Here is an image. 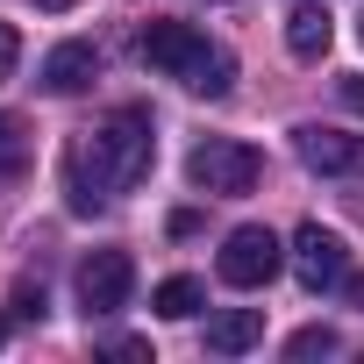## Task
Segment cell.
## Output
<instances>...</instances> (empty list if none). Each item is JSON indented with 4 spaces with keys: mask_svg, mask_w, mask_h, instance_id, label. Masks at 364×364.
Segmentation results:
<instances>
[{
    "mask_svg": "<svg viewBox=\"0 0 364 364\" xmlns=\"http://www.w3.org/2000/svg\"><path fill=\"white\" fill-rule=\"evenodd\" d=\"M293 150L321 178H357L364 171V136H343V129H321V122H300L293 129Z\"/></svg>",
    "mask_w": 364,
    "mask_h": 364,
    "instance_id": "obj_7",
    "label": "cell"
},
{
    "mask_svg": "<svg viewBox=\"0 0 364 364\" xmlns=\"http://www.w3.org/2000/svg\"><path fill=\"white\" fill-rule=\"evenodd\" d=\"M150 307H157L164 321H186V314H200V307H208V286H200V279H186V272H178V279H164V286L150 293Z\"/></svg>",
    "mask_w": 364,
    "mask_h": 364,
    "instance_id": "obj_11",
    "label": "cell"
},
{
    "mask_svg": "<svg viewBox=\"0 0 364 364\" xmlns=\"http://www.w3.org/2000/svg\"><path fill=\"white\" fill-rule=\"evenodd\" d=\"M343 300H350V307H364V279H350V272H343Z\"/></svg>",
    "mask_w": 364,
    "mask_h": 364,
    "instance_id": "obj_17",
    "label": "cell"
},
{
    "mask_svg": "<svg viewBox=\"0 0 364 364\" xmlns=\"http://www.w3.org/2000/svg\"><path fill=\"white\" fill-rule=\"evenodd\" d=\"M343 272H350V243L321 222H300L293 229V279L307 293H328V286H343Z\"/></svg>",
    "mask_w": 364,
    "mask_h": 364,
    "instance_id": "obj_6",
    "label": "cell"
},
{
    "mask_svg": "<svg viewBox=\"0 0 364 364\" xmlns=\"http://www.w3.org/2000/svg\"><path fill=\"white\" fill-rule=\"evenodd\" d=\"M36 8H50V15H58V8H72V0H36Z\"/></svg>",
    "mask_w": 364,
    "mask_h": 364,
    "instance_id": "obj_18",
    "label": "cell"
},
{
    "mask_svg": "<svg viewBox=\"0 0 364 364\" xmlns=\"http://www.w3.org/2000/svg\"><path fill=\"white\" fill-rule=\"evenodd\" d=\"M0 343H8V321H0Z\"/></svg>",
    "mask_w": 364,
    "mask_h": 364,
    "instance_id": "obj_19",
    "label": "cell"
},
{
    "mask_svg": "<svg viewBox=\"0 0 364 364\" xmlns=\"http://www.w3.org/2000/svg\"><path fill=\"white\" fill-rule=\"evenodd\" d=\"M15 314H22V321H43V286L22 279V286H15Z\"/></svg>",
    "mask_w": 364,
    "mask_h": 364,
    "instance_id": "obj_15",
    "label": "cell"
},
{
    "mask_svg": "<svg viewBox=\"0 0 364 364\" xmlns=\"http://www.w3.org/2000/svg\"><path fill=\"white\" fill-rule=\"evenodd\" d=\"M257 343H264V307H229L208 321V350H222V357H243Z\"/></svg>",
    "mask_w": 364,
    "mask_h": 364,
    "instance_id": "obj_10",
    "label": "cell"
},
{
    "mask_svg": "<svg viewBox=\"0 0 364 364\" xmlns=\"http://www.w3.org/2000/svg\"><path fill=\"white\" fill-rule=\"evenodd\" d=\"M328 350H336V328H300L286 343V357H328Z\"/></svg>",
    "mask_w": 364,
    "mask_h": 364,
    "instance_id": "obj_13",
    "label": "cell"
},
{
    "mask_svg": "<svg viewBox=\"0 0 364 364\" xmlns=\"http://www.w3.org/2000/svg\"><path fill=\"white\" fill-rule=\"evenodd\" d=\"M336 43V22H328V8H314V0H300V8L286 15V50L300 58V65H314L321 50Z\"/></svg>",
    "mask_w": 364,
    "mask_h": 364,
    "instance_id": "obj_9",
    "label": "cell"
},
{
    "mask_svg": "<svg viewBox=\"0 0 364 364\" xmlns=\"http://www.w3.org/2000/svg\"><path fill=\"white\" fill-rule=\"evenodd\" d=\"M136 50H143L150 72L178 79V86L200 93V100H229V86H236V58H229L222 43H208L193 22H150Z\"/></svg>",
    "mask_w": 364,
    "mask_h": 364,
    "instance_id": "obj_2",
    "label": "cell"
},
{
    "mask_svg": "<svg viewBox=\"0 0 364 364\" xmlns=\"http://www.w3.org/2000/svg\"><path fill=\"white\" fill-rule=\"evenodd\" d=\"M36 79H43V93H86V86L100 79V50H93V43H58Z\"/></svg>",
    "mask_w": 364,
    "mask_h": 364,
    "instance_id": "obj_8",
    "label": "cell"
},
{
    "mask_svg": "<svg viewBox=\"0 0 364 364\" xmlns=\"http://www.w3.org/2000/svg\"><path fill=\"white\" fill-rule=\"evenodd\" d=\"M150 157H157L150 107H114L100 129H86L65 150V200H72V215H93V208H107V193H129L150 171Z\"/></svg>",
    "mask_w": 364,
    "mask_h": 364,
    "instance_id": "obj_1",
    "label": "cell"
},
{
    "mask_svg": "<svg viewBox=\"0 0 364 364\" xmlns=\"http://www.w3.org/2000/svg\"><path fill=\"white\" fill-rule=\"evenodd\" d=\"M186 178H193L200 193H215V200H243L257 178H264V157L250 143H236V136H208V143L186 150Z\"/></svg>",
    "mask_w": 364,
    "mask_h": 364,
    "instance_id": "obj_3",
    "label": "cell"
},
{
    "mask_svg": "<svg viewBox=\"0 0 364 364\" xmlns=\"http://www.w3.org/2000/svg\"><path fill=\"white\" fill-rule=\"evenodd\" d=\"M22 171H29V122L0 114V178H22Z\"/></svg>",
    "mask_w": 364,
    "mask_h": 364,
    "instance_id": "obj_12",
    "label": "cell"
},
{
    "mask_svg": "<svg viewBox=\"0 0 364 364\" xmlns=\"http://www.w3.org/2000/svg\"><path fill=\"white\" fill-rule=\"evenodd\" d=\"M15 65H22V36H15V22H0V86L15 79Z\"/></svg>",
    "mask_w": 364,
    "mask_h": 364,
    "instance_id": "obj_14",
    "label": "cell"
},
{
    "mask_svg": "<svg viewBox=\"0 0 364 364\" xmlns=\"http://www.w3.org/2000/svg\"><path fill=\"white\" fill-rule=\"evenodd\" d=\"M336 93H343V107H350V114H364V72H350Z\"/></svg>",
    "mask_w": 364,
    "mask_h": 364,
    "instance_id": "obj_16",
    "label": "cell"
},
{
    "mask_svg": "<svg viewBox=\"0 0 364 364\" xmlns=\"http://www.w3.org/2000/svg\"><path fill=\"white\" fill-rule=\"evenodd\" d=\"M279 264H286V250H279V236H272V229H257V222L229 229V243H222V257H215L222 286H243V293L272 286V279H279Z\"/></svg>",
    "mask_w": 364,
    "mask_h": 364,
    "instance_id": "obj_4",
    "label": "cell"
},
{
    "mask_svg": "<svg viewBox=\"0 0 364 364\" xmlns=\"http://www.w3.org/2000/svg\"><path fill=\"white\" fill-rule=\"evenodd\" d=\"M79 307H86V321L93 314H122L129 307V293H136V264H129V250H93V257H79Z\"/></svg>",
    "mask_w": 364,
    "mask_h": 364,
    "instance_id": "obj_5",
    "label": "cell"
}]
</instances>
